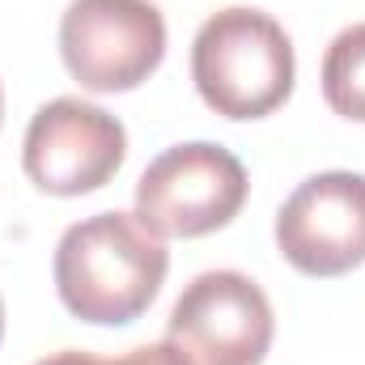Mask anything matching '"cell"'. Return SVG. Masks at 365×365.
I'll return each instance as SVG.
<instances>
[{
    "mask_svg": "<svg viewBox=\"0 0 365 365\" xmlns=\"http://www.w3.org/2000/svg\"><path fill=\"white\" fill-rule=\"evenodd\" d=\"M170 272L166 238L140 225L136 212H93L56 242V293L64 310L93 327L136 323Z\"/></svg>",
    "mask_w": 365,
    "mask_h": 365,
    "instance_id": "1",
    "label": "cell"
},
{
    "mask_svg": "<svg viewBox=\"0 0 365 365\" xmlns=\"http://www.w3.org/2000/svg\"><path fill=\"white\" fill-rule=\"evenodd\" d=\"M191 81L204 106L247 123L280 110L297 81L293 38L272 13L251 4L217 9L191 43Z\"/></svg>",
    "mask_w": 365,
    "mask_h": 365,
    "instance_id": "2",
    "label": "cell"
},
{
    "mask_svg": "<svg viewBox=\"0 0 365 365\" xmlns=\"http://www.w3.org/2000/svg\"><path fill=\"white\" fill-rule=\"evenodd\" d=\"M247 191V170L225 145L187 140L145 166L136 182V217L158 238H204L242 212Z\"/></svg>",
    "mask_w": 365,
    "mask_h": 365,
    "instance_id": "3",
    "label": "cell"
},
{
    "mask_svg": "<svg viewBox=\"0 0 365 365\" xmlns=\"http://www.w3.org/2000/svg\"><path fill=\"white\" fill-rule=\"evenodd\" d=\"M60 60L90 93H128L166 60V17L153 0H68Z\"/></svg>",
    "mask_w": 365,
    "mask_h": 365,
    "instance_id": "4",
    "label": "cell"
},
{
    "mask_svg": "<svg viewBox=\"0 0 365 365\" xmlns=\"http://www.w3.org/2000/svg\"><path fill=\"white\" fill-rule=\"evenodd\" d=\"M128 158V128L86 98H51L34 110L21 145V170L43 195L77 200L119 175Z\"/></svg>",
    "mask_w": 365,
    "mask_h": 365,
    "instance_id": "5",
    "label": "cell"
},
{
    "mask_svg": "<svg viewBox=\"0 0 365 365\" xmlns=\"http://www.w3.org/2000/svg\"><path fill=\"white\" fill-rule=\"evenodd\" d=\"M276 336L268 293L247 272L212 268L179 293L166 340L191 365H264Z\"/></svg>",
    "mask_w": 365,
    "mask_h": 365,
    "instance_id": "6",
    "label": "cell"
},
{
    "mask_svg": "<svg viewBox=\"0 0 365 365\" xmlns=\"http://www.w3.org/2000/svg\"><path fill=\"white\" fill-rule=\"evenodd\" d=\"M276 251L293 272L336 280L365 264V175L323 170L289 191L276 212Z\"/></svg>",
    "mask_w": 365,
    "mask_h": 365,
    "instance_id": "7",
    "label": "cell"
},
{
    "mask_svg": "<svg viewBox=\"0 0 365 365\" xmlns=\"http://www.w3.org/2000/svg\"><path fill=\"white\" fill-rule=\"evenodd\" d=\"M323 98L327 106L349 119V123H365V21L344 26L327 51H323Z\"/></svg>",
    "mask_w": 365,
    "mask_h": 365,
    "instance_id": "8",
    "label": "cell"
},
{
    "mask_svg": "<svg viewBox=\"0 0 365 365\" xmlns=\"http://www.w3.org/2000/svg\"><path fill=\"white\" fill-rule=\"evenodd\" d=\"M106 365H191V361L170 340H158V344H140V349H132V353H123V357H115Z\"/></svg>",
    "mask_w": 365,
    "mask_h": 365,
    "instance_id": "9",
    "label": "cell"
},
{
    "mask_svg": "<svg viewBox=\"0 0 365 365\" xmlns=\"http://www.w3.org/2000/svg\"><path fill=\"white\" fill-rule=\"evenodd\" d=\"M34 365H106V361H98L93 353H81V349H60V353H51V357H43Z\"/></svg>",
    "mask_w": 365,
    "mask_h": 365,
    "instance_id": "10",
    "label": "cell"
},
{
    "mask_svg": "<svg viewBox=\"0 0 365 365\" xmlns=\"http://www.w3.org/2000/svg\"><path fill=\"white\" fill-rule=\"evenodd\" d=\"M0 340H4V297H0Z\"/></svg>",
    "mask_w": 365,
    "mask_h": 365,
    "instance_id": "11",
    "label": "cell"
},
{
    "mask_svg": "<svg viewBox=\"0 0 365 365\" xmlns=\"http://www.w3.org/2000/svg\"><path fill=\"white\" fill-rule=\"evenodd\" d=\"M0 119H4V90H0Z\"/></svg>",
    "mask_w": 365,
    "mask_h": 365,
    "instance_id": "12",
    "label": "cell"
}]
</instances>
